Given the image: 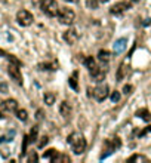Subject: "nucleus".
<instances>
[{"mask_svg":"<svg viewBox=\"0 0 151 163\" xmlns=\"http://www.w3.org/2000/svg\"><path fill=\"white\" fill-rule=\"evenodd\" d=\"M67 143L71 145V150L74 154H83L84 150H86V139L84 136L80 133V132H73L68 135L67 138Z\"/></svg>","mask_w":151,"mask_h":163,"instance_id":"nucleus-1","label":"nucleus"},{"mask_svg":"<svg viewBox=\"0 0 151 163\" xmlns=\"http://www.w3.org/2000/svg\"><path fill=\"white\" fill-rule=\"evenodd\" d=\"M74 18H76V13L74 11L68 9V8H61L59 12H58V19L61 24L64 25H71L74 22Z\"/></svg>","mask_w":151,"mask_h":163,"instance_id":"nucleus-2","label":"nucleus"},{"mask_svg":"<svg viewBox=\"0 0 151 163\" xmlns=\"http://www.w3.org/2000/svg\"><path fill=\"white\" fill-rule=\"evenodd\" d=\"M41 11L45 12V15H48L49 18L56 16L58 12H59L56 0H43V2H41Z\"/></svg>","mask_w":151,"mask_h":163,"instance_id":"nucleus-3","label":"nucleus"},{"mask_svg":"<svg viewBox=\"0 0 151 163\" xmlns=\"http://www.w3.org/2000/svg\"><path fill=\"white\" fill-rule=\"evenodd\" d=\"M92 95H93V98H95L98 102L105 101L107 98H108V95H110V87H108V85H107V83L98 85V86L92 90Z\"/></svg>","mask_w":151,"mask_h":163,"instance_id":"nucleus-4","label":"nucleus"},{"mask_svg":"<svg viewBox=\"0 0 151 163\" xmlns=\"http://www.w3.org/2000/svg\"><path fill=\"white\" fill-rule=\"evenodd\" d=\"M16 21H18V24L21 27H30L33 24L34 18H33V13L28 12L27 9H21L16 13Z\"/></svg>","mask_w":151,"mask_h":163,"instance_id":"nucleus-5","label":"nucleus"},{"mask_svg":"<svg viewBox=\"0 0 151 163\" xmlns=\"http://www.w3.org/2000/svg\"><path fill=\"white\" fill-rule=\"evenodd\" d=\"M8 74H9V77H11L16 85L22 86V76H21V71H19V65L11 62L9 67H8Z\"/></svg>","mask_w":151,"mask_h":163,"instance_id":"nucleus-6","label":"nucleus"},{"mask_svg":"<svg viewBox=\"0 0 151 163\" xmlns=\"http://www.w3.org/2000/svg\"><path fill=\"white\" fill-rule=\"evenodd\" d=\"M62 39H64V42H65L67 44L73 46V44L77 43V40H79V33H77L74 28H68L67 31L62 33Z\"/></svg>","mask_w":151,"mask_h":163,"instance_id":"nucleus-7","label":"nucleus"},{"mask_svg":"<svg viewBox=\"0 0 151 163\" xmlns=\"http://www.w3.org/2000/svg\"><path fill=\"white\" fill-rule=\"evenodd\" d=\"M131 6H132V3H129V2H119V3H116V5L111 6L110 13H113V15H122L126 11L131 9Z\"/></svg>","mask_w":151,"mask_h":163,"instance_id":"nucleus-8","label":"nucleus"},{"mask_svg":"<svg viewBox=\"0 0 151 163\" xmlns=\"http://www.w3.org/2000/svg\"><path fill=\"white\" fill-rule=\"evenodd\" d=\"M91 76H92V79H93V82H96V83H101L102 80H105V76H107V70L105 68H102V67H95V68H92L91 70Z\"/></svg>","mask_w":151,"mask_h":163,"instance_id":"nucleus-9","label":"nucleus"},{"mask_svg":"<svg viewBox=\"0 0 151 163\" xmlns=\"http://www.w3.org/2000/svg\"><path fill=\"white\" fill-rule=\"evenodd\" d=\"M126 48H127V39H126V37L117 39V40L114 42V44H113V49H114V54H116V55L122 54Z\"/></svg>","mask_w":151,"mask_h":163,"instance_id":"nucleus-10","label":"nucleus"},{"mask_svg":"<svg viewBox=\"0 0 151 163\" xmlns=\"http://www.w3.org/2000/svg\"><path fill=\"white\" fill-rule=\"evenodd\" d=\"M116 150V147L113 145V143H111V139H107V141L104 143V147H102V154H101V160L102 159H107L110 154H113V151Z\"/></svg>","mask_w":151,"mask_h":163,"instance_id":"nucleus-11","label":"nucleus"},{"mask_svg":"<svg viewBox=\"0 0 151 163\" xmlns=\"http://www.w3.org/2000/svg\"><path fill=\"white\" fill-rule=\"evenodd\" d=\"M71 105L68 101H62L59 104V114L62 116L64 119H70V116H71Z\"/></svg>","mask_w":151,"mask_h":163,"instance_id":"nucleus-12","label":"nucleus"},{"mask_svg":"<svg viewBox=\"0 0 151 163\" xmlns=\"http://www.w3.org/2000/svg\"><path fill=\"white\" fill-rule=\"evenodd\" d=\"M2 108H3L5 111H9V113L16 111V110H18V102H16V99H13V98L5 99V101L2 102Z\"/></svg>","mask_w":151,"mask_h":163,"instance_id":"nucleus-13","label":"nucleus"},{"mask_svg":"<svg viewBox=\"0 0 151 163\" xmlns=\"http://www.w3.org/2000/svg\"><path fill=\"white\" fill-rule=\"evenodd\" d=\"M127 71H129V65H127L126 62H122V64H120V67L117 68V74H116L117 82H122V80L127 76Z\"/></svg>","mask_w":151,"mask_h":163,"instance_id":"nucleus-14","label":"nucleus"},{"mask_svg":"<svg viewBox=\"0 0 151 163\" xmlns=\"http://www.w3.org/2000/svg\"><path fill=\"white\" fill-rule=\"evenodd\" d=\"M43 101H45L46 105H53L55 101H56L55 92H45V95H43Z\"/></svg>","mask_w":151,"mask_h":163,"instance_id":"nucleus-15","label":"nucleus"},{"mask_svg":"<svg viewBox=\"0 0 151 163\" xmlns=\"http://www.w3.org/2000/svg\"><path fill=\"white\" fill-rule=\"evenodd\" d=\"M70 157H68V154H64V153H58L51 162L52 163H70Z\"/></svg>","mask_w":151,"mask_h":163,"instance_id":"nucleus-16","label":"nucleus"},{"mask_svg":"<svg viewBox=\"0 0 151 163\" xmlns=\"http://www.w3.org/2000/svg\"><path fill=\"white\" fill-rule=\"evenodd\" d=\"M136 117L142 119L144 122H150V120H151V113H150L147 108H139V110L136 111Z\"/></svg>","mask_w":151,"mask_h":163,"instance_id":"nucleus-17","label":"nucleus"},{"mask_svg":"<svg viewBox=\"0 0 151 163\" xmlns=\"http://www.w3.org/2000/svg\"><path fill=\"white\" fill-rule=\"evenodd\" d=\"M98 59H99L101 62H108V61L111 59V54H110L108 51H105V49H101V51L98 52Z\"/></svg>","mask_w":151,"mask_h":163,"instance_id":"nucleus-18","label":"nucleus"},{"mask_svg":"<svg viewBox=\"0 0 151 163\" xmlns=\"http://www.w3.org/2000/svg\"><path fill=\"white\" fill-rule=\"evenodd\" d=\"M77 77H79V73H77V71H74V73H73V76L68 79V85H70V87H71L73 90H77V89H79Z\"/></svg>","mask_w":151,"mask_h":163,"instance_id":"nucleus-19","label":"nucleus"},{"mask_svg":"<svg viewBox=\"0 0 151 163\" xmlns=\"http://www.w3.org/2000/svg\"><path fill=\"white\" fill-rule=\"evenodd\" d=\"M129 163H133V162H148V157L144 156V154H133L127 159Z\"/></svg>","mask_w":151,"mask_h":163,"instance_id":"nucleus-20","label":"nucleus"},{"mask_svg":"<svg viewBox=\"0 0 151 163\" xmlns=\"http://www.w3.org/2000/svg\"><path fill=\"white\" fill-rule=\"evenodd\" d=\"M15 113H16V117H18V120H21V122H25V120L28 119V113H27V110H24V108L16 110Z\"/></svg>","mask_w":151,"mask_h":163,"instance_id":"nucleus-21","label":"nucleus"},{"mask_svg":"<svg viewBox=\"0 0 151 163\" xmlns=\"http://www.w3.org/2000/svg\"><path fill=\"white\" fill-rule=\"evenodd\" d=\"M83 64L89 68V71H91L92 68H95V67H96V62H95V59H93L92 56H86V58L83 59Z\"/></svg>","mask_w":151,"mask_h":163,"instance_id":"nucleus-22","label":"nucleus"},{"mask_svg":"<svg viewBox=\"0 0 151 163\" xmlns=\"http://www.w3.org/2000/svg\"><path fill=\"white\" fill-rule=\"evenodd\" d=\"M37 133H39V126H34V128L31 129L30 135H28L30 143H36V141H37Z\"/></svg>","mask_w":151,"mask_h":163,"instance_id":"nucleus-23","label":"nucleus"},{"mask_svg":"<svg viewBox=\"0 0 151 163\" xmlns=\"http://www.w3.org/2000/svg\"><path fill=\"white\" fill-rule=\"evenodd\" d=\"M28 144H30V138H28V135H25L24 139H22V151H21V157H24V156H25Z\"/></svg>","mask_w":151,"mask_h":163,"instance_id":"nucleus-24","label":"nucleus"},{"mask_svg":"<svg viewBox=\"0 0 151 163\" xmlns=\"http://www.w3.org/2000/svg\"><path fill=\"white\" fill-rule=\"evenodd\" d=\"M56 154H58V151H56L55 148H51V150H48L45 154H43V159H49V160H52Z\"/></svg>","mask_w":151,"mask_h":163,"instance_id":"nucleus-25","label":"nucleus"},{"mask_svg":"<svg viewBox=\"0 0 151 163\" xmlns=\"http://www.w3.org/2000/svg\"><path fill=\"white\" fill-rule=\"evenodd\" d=\"M48 143H49V138L45 135V136H41V138H40V141L37 143V147H39V148H43V147H45Z\"/></svg>","mask_w":151,"mask_h":163,"instance_id":"nucleus-26","label":"nucleus"},{"mask_svg":"<svg viewBox=\"0 0 151 163\" xmlns=\"http://www.w3.org/2000/svg\"><path fill=\"white\" fill-rule=\"evenodd\" d=\"M120 92L119 90H114V92H111V95H110V98H111V101L113 102H119L120 101Z\"/></svg>","mask_w":151,"mask_h":163,"instance_id":"nucleus-27","label":"nucleus"},{"mask_svg":"<svg viewBox=\"0 0 151 163\" xmlns=\"http://www.w3.org/2000/svg\"><path fill=\"white\" fill-rule=\"evenodd\" d=\"M86 5H88L89 9H98L99 2H98V0H88V2H86Z\"/></svg>","mask_w":151,"mask_h":163,"instance_id":"nucleus-28","label":"nucleus"},{"mask_svg":"<svg viewBox=\"0 0 151 163\" xmlns=\"http://www.w3.org/2000/svg\"><path fill=\"white\" fill-rule=\"evenodd\" d=\"M132 90H133V86H132V85H124L122 92H123L124 95H131V94H132Z\"/></svg>","mask_w":151,"mask_h":163,"instance_id":"nucleus-29","label":"nucleus"},{"mask_svg":"<svg viewBox=\"0 0 151 163\" xmlns=\"http://www.w3.org/2000/svg\"><path fill=\"white\" fill-rule=\"evenodd\" d=\"M111 143H113V145H114L116 148H120V147H122V139H120L119 136L111 138Z\"/></svg>","mask_w":151,"mask_h":163,"instance_id":"nucleus-30","label":"nucleus"},{"mask_svg":"<svg viewBox=\"0 0 151 163\" xmlns=\"http://www.w3.org/2000/svg\"><path fill=\"white\" fill-rule=\"evenodd\" d=\"M6 58H8V59H9V61H11L12 64H16V65H21V61H19V59H16V58H15L13 55H6Z\"/></svg>","mask_w":151,"mask_h":163,"instance_id":"nucleus-31","label":"nucleus"},{"mask_svg":"<svg viewBox=\"0 0 151 163\" xmlns=\"http://www.w3.org/2000/svg\"><path fill=\"white\" fill-rule=\"evenodd\" d=\"M150 132H151V125H150V126H147V128H145L144 131H141V132H139L138 135H139V138H142V136H145V135H148Z\"/></svg>","mask_w":151,"mask_h":163,"instance_id":"nucleus-32","label":"nucleus"},{"mask_svg":"<svg viewBox=\"0 0 151 163\" xmlns=\"http://www.w3.org/2000/svg\"><path fill=\"white\" fill-rule=\"evenodd\" d=\"M39 68L40 70H55L53 65H51V64H39Z\"/></svg>","mask_w":151,"mask_h":163,"instance_id":"nucleus-33","label":"nucleus"},{"mask_svg":"<svg viewBox=\"0 0 151 163\" xmlns=\"http://www.w3.org/2000/svg\"><path fill=\"white\" fill-rule=\"evenodd\" d=\"M37 160H39V156H37V154L33 151V153L28 156V162H37Z\"/></svg>","mask_w":151,"mask_h":163,"instance_id":"nucleus-34","label":"nucleus"},{"mask_svg":"<svg viewBox=\"0 0 151 163\" xmlns=\"http://www.w3.org/2000/svg\"><path fill=\"white\" fill-rule=\"evenodd\" d=\"M6 90H8V86L5 83H0V94H6Z\"/></svg>","mask_w":151,"mask_h":163,"instance_id":"nucleus-35","label":"nucleus"},{"mask_svg":"<svg viewBox=\"0 0 151 163\" xmlns=\"http://www.w3.org/2000/svg\"><path fill=\"white\" fill-rule=\"evenodd\" d=\"M36 119H37V120H41V119H43V110H37V113H36Z\"/></svg>","mask_w":151,"mask_h":163,"instance_id":"nucleus-36","label":"nucleus"},{"mask_svg":"<svg viewBox=\"0 0 151 163\" xmlns=\"http://www.w3.org/2000/svg\"><path fill=\"white\" fill-rule=\"evenodd\" d=\"M0 55H2V56H5V58H6V55H8V54H6L5 51H2V49H0Z\"/></svg>","mask_w":151,"mask_h":163,"instance_id":"nucleus-37","label":"nucleus"},{"mask_svg":"<svg viewBox=\"0 0 151 163\" xmlns=\"http://www.w3.org/2000/svg\"><path fill=\"white\" fill-rule=\"evenodd\" d=\"M3 141H6V138H5V136H0V144H2Z\"/></svg>","mask_w":151,"mask_h":163,"instance_id":"nucleus-38","label":"nucleus"},{"mask_svg":"<svg viewBox=\"0 0 151 163\" xmlns=\"http://www.w3.org/2000/svg\"><path fill=\"white\" fill-rule=\"evenodd\" d=\"M99 3H108V0H98Z\"/></svg>","mask_w":151,"mask_h":163,"instance_id":"nucleus-39","label":"nucleus"},{"mask_svg":"<svg viewBox=\"0 0 151 163\" xmlns=\"http://www.w3.org/2000/svg\"><path fill=\"white\" fill-rule=\"evenodd\" d=\"M67 2H70V3H77L79 0H67Z\"/></svg>","mask_w":151,"mask_h":163,"instance_id":"nucleus-40","label":"nucleus"},{"mask_svg":"<svg viewBox=\"0 0 151 163\" xmlns=\"http://www.w3.org/2000/svg\"><path fill=\"white\" fill-rule=\"evenodd\" d=\"M3 117V114H2V111H0V119H2Z\"/></svg>","mask_w":151,"mask_h":163,"instance_id":"nucleus-41","label":"nucleus"},{"mask_svg":"<svg viewBox=\"0 0 151 163\" xmlns=\"http://www.w3.org/2000/svg\"><path fill=\"white\" fill-rule=\"evenodd\" d=\"M132 2H138V0H132Z\"/></svg>","mask_w":151,"mask_h":163,"instance_id":"nucleus-42","label":"nucleus"}]
</instances>
